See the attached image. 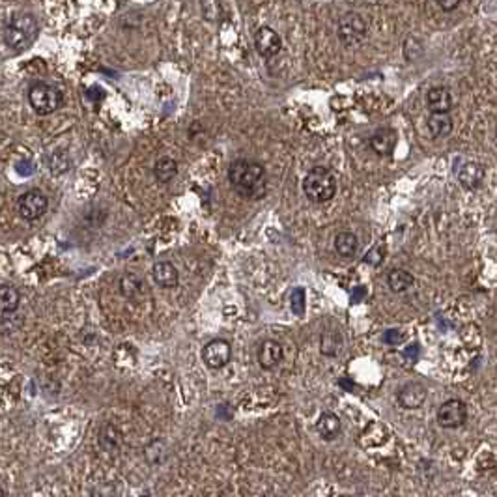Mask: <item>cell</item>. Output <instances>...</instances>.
Here are the masks:
<instances>
[{
    "instance_id": "29",
    "label": "cell",
    "mask_w": 497,
    "mask_h": 497,
    "mask_svg": "<svg viewBox=\"0 0 497 497\" xmlns=\"http://www.w3.org/2000/svg\"><path fill=\"white\" fill-rule=\"evenodd\" d=\"M385 260V249L383 247H372L370 251L365 254V262L370 266H380Z\"/></svg>"
},
{
    "instance_id": "33",
    "label": "cell",
    "mask_w": 497,
    "mask_h": 497,
    "mask_svg": "<svg viewBox=\"0 0 497 497\" xmlns=\"http://www.w3.org/2000/svg\"><path fill=\"white\" fill-rule=\"evenodd\" d=\"M496 133H497V130H496Z\"/></svg>"
},
{
    "instance_id": "7",
    "label": "cell",
    "mask_w": 497,
    "mask_h": 497,
    "mask_svg": "<svg viewBox=\"0 0 497 497\" xmlns=\"http://www.w3.org/2000/svg\"><path fill=\"white\" fill-rule=\"evenodd\" d=\"M468 421V406L458 398L443 402L437 409V424L441 428H460Z\"/></svg>"
},
{
    "instance_id": "1",
    "label": "cell",
    "mask_w": 497,
    "mask_h": 497,
    "mask_svg": "<svg viewBox=\"0 0 497 497\" xmlns=\"http://www.w3.org/2000/svg\"><path fill=\"white\" fill-rule=\"evenodd\" d=\"M228 182L234 191L247 200H260L267 195L266 169L251 159H236L228 167Z\"/></svg>"
},
{
    "instance_id": "24",
    "label": "cell",
    "mask_w": 497,
    "mask_h": 497,
    "mask_svg": "<svg viewBox=\"0 0 497 497\" xmlns=\"http://www.w3.org/2000/svg\"><path fill=\"white\" fill-rule=\"evenodd\" d=\"M144 457H146V462L151 463V465H159L167 460V447L161 439H156L151 441L146 449H144Z\"/></svg>"
},
{
    "instance_id": "2",
    "label": "cell",
    "mask_w": 497,
    "mask_h": 497,
    "mask_svg": "<svg viewBox=\"0 0 497 497\" xmlns=\"http://www.w3.org/2000/svg\"><path fill=\"white\" fill-rule=\"evenodd\" d=\"M38 30H40V25L34 15L28 12L14 14L4 27V43L15 53H21L34 43L38 38Z\"/></svg>"
},
{
    "instance_id": "28",
    "label": "cell",
    "mask_w": 497,
    "mask_h": 497,
    "mask_svg": "<svg viewBox=\"0 0 497 497\" xmlns=\"http://www.w3.org/2000/svg\"><path fill=\"white\" fill-rule=\"evenodd\" d=\"M202 12L208 21H217L223 15V6L219 2H204L202 4Z\"/></svg>"
},
{
    "instance_id": "3",
    "label": "cell",
    "mask_w": 497,
    "mask_h": 497,
    "mask_svg": "<svg viewBox=\"0 0 497 497\" xmlns=\"http://www.w3.org/2000/svg\"><path fill=\"white\" fill-rule=\"evenodd\" d=\"M303 193L311 202L324 204L337 195V180L326 167H314L303 178Z\"/></svg>"
},
{
    "instance_id": "5",
    "label": "cell",
    "mask_w": 497,
    "mask_h": 497,
    "mask_svg": "<svg viewBox=\"0 0 497 497\" xmlns=\"http://www.w3.org/2000/svg\"><path fill=\"white\" fill-rule=\"evenodd\" d=\"M367 23L363 19L361 15L355 14V12H348L339 19V25H337V36L341 43H344L346 47H352V45H357L365 40L367 36Z\"/></svg>"
},
{
    "instance_id": "17",
    "label": "cell",
    "mask_w": 497,
    "mask_h": 497,
    "mask_svg": "<svg viewBox=\"0 0 497 497\" xmlns=\"http://www.w3.org/2000/svg\"><path fill=\"white\" fill-rule=\"evenodd\" d=\"M341 428H342V422L339 419V415H335L333 411H324L320 417H318V421H316V432H318V436L322 439H326V441H331L335 437L341 434Z\"/></svg>"
},
{
    "instance_id": "22",
    "label": "cell",
    "mask_w": 497,
    "mask_h": 497,
    "mask_svg": "<svg viewBox=\"0 0 497 497\" xmlns=\"http://www.w3.org/2000/svg\"><path fill=\"white\" fill-rule=\"evenodd\" d=\"M426 125H428L430 135L436 136V138L449 136L452 133V128H454L452 118L449 114H430Z\"/></svg>"
},
{
    "instance_id": "10",
    "label": "cell",
    "mask_w": 497,
    "mask_h": 497,
    "mask_svg": "<svg viewBox=\"0 0 497 497\" xmlns=\"http://www.w3.org/2000/svg\"><path fill=\"white\" fill-rule=\"evenodd\" d=\"M426 387L419 382H409L402 385L396 393V400L404 409H419L426 400Z\"/></svg>"
},
{
    "instance_id": "15",
    "label": "cell",
    "mask_w": 497,
    "mask_h": 497,
    "mask_svg": "<svg viewBox=\"0 0 497 497\" xmlns=\"http://www.w3.org/2000/svg\"><path fill=\"white\" fill-rule=\"evenodd\" d=\"M151 277L156 280V284H159L161 288H174L180 282V275H178V269L174 267L172 262L169 260H161L157 262L154 269H151Z\"/></svg>"
},
{
    "instance_id": "14",
    "label": "cell",
    "mask_w": 497,
    "mask_h": 497,
    "mask_svg": "<svg viewBox=\"0 0 497 497\" xmlns=\"http://www.w3.org/2000/svg\"><path fill=\"white\" fill-rule=\"evenodd\" d=\"M426 105L432 114H449L452 109V94L445 86H434L426 94Z\"/></svg>"
},
{
    "instance_id": "23",
    "label": "cell",
    "mask_w": 497,
    "mask_h": 497,
    "mask_svg": "<svg viewBox=\"0 0 497 497\" xmlns=\"http://www.w3.org/2000/svg\"><path fill=\"white\" fill-rule=\"evenodd\" d=\"M19 301L21 295L14 287L4 284V287L0 288V308H2V316L15 313L17 306H19Z\"/></svg>"
},
{
    "instance_id": "18",
    "label": "cell",
    "mask_w": 497,
    "mask_h": 497,
    "mask_svg": "<svg viewBox=\"0 0 497 497\" xmlns=\"http://www.w3.org/2000/svg\"><path fill=\"white\" fill-rule=\"evenodd\" d=\"M335 249L344 258H352V256H355L357 249H359V238L350 230L339 232L335 236Z\"/></svg>"
},
{
    "instance_id": "31",
    "label": "cell",
    "mask_w": 497,
    "mask_h": 497,
    "mask_svg": "<svg viewBox=\"0 0 497 497\" xmlns=\"http://www.w3.org/2000/svg\"><path fill=\"white\" fill-rule=\"evenodd\" d=\"M383 339H385V342L391 344V346H398V344H402V341H404V333H400L398 329H389L387 333L383 335Z\"/></svg>"
},
{
    "instance_id": "19",
    "label": "cell",
    "mask_w": 497,
    "mask_h": 497,
    "mask_svg": "<svg viewBox=\"0 0 497 497\" xmlns=\"http://www.w3.org/2000/svg\"><path fill=\"white\" fill-rule=\"evenodd\" d=\"M99 445L103 450L107 452H118V449L122 447V432L116 428L114 424H105L99 430Z\"/></svg>"
},
{
    "instance_id": "16",
    "label": "cell",
    "mask_w": 497,
    "mask_h": 497,
    "mask_svg": "<svg viewBox=\"0 0 497 497\" xmlns=\"http://www.w3.org/2000/svg\"><path fill=\"white\" fill-rule=\"evenodd\" d=\"M120 284V293H122L125 300L135 301L141 300L144 293H146V282H144L143 277L138 275H133V273H125L120 277L118 280Z\"/></svg>"
},
{
    "instance_id": "32",
    "label": "cell",
    "mask_w": 497,
    "mask_h": 497,
    "mask_svg": "<svg viewBox=\"0 0 497 497\" xmlns=\"http://www.w3.org/2000/svg\"><path fill=\"white\" fill-rule=\"evenodd\" d=\"M437 6L441 8L443 12H447V14H449V12H452V10H457V8L460 6V0H439V2H437Z\"/></svg>"
},
{
    "instance_id": "9",
    "label": "cell",
    "mask_w": 497,
    "mask_h": 497,
    "mask_svg": "<svg viewBox=\"0 0 497 497\" xmlns=\"http://www.w3.org/2000/svg\"><path fill=\"white\" fill-rule=\"evenodd\" d=\"M254 47L258 51L260 55L264 58H273L275 55H279L280 49H282V40L280 36L269 27H260L254 32Z\"/></svg>"
},
{
    "instance_id": "26",
    "label": "cell",
    "mask_w": 497,
    "mask_h": 497,
    "mask_svg": "<svg viewBox=\"0 0 497 497\" xmlns=\"http://www.w3.org/2000/svg\"><path fill=\"white\" fill-rule=\"evenodd\" d=\"M116 486L112 483H97L92 486L90 490V497H116Z\"/></svg>"
},
{
    "instance_id": "6",
    "label": "cell",
    "mask_w": 497,
    "mask_h": 497,
    "mask_svg": "<svg viewBox=\"0 0 497 497\" xmlns=\"http://www.w3.org/2000/svg\"><path fill=\"white\" fill-rule=\"evenodd\" d=\"M47 208L49 200L41 189H28L17 198V211H19L21 217L27 219V221H36V219L43 217Z\"/></svg>"
},
{
    "instance_id": "25",
    "label": "cell",
    "mask_w": 497,
    "mask_h": 497,
    "mask_svg": "<svg viewBox=\"0 0 497 497\" xmlns=\"http://www.w3.org/2000/svg\"><path fill=\"white\" fill-rule=\"evenodd\" d=\"M339 344H341V337L333 331H326L322 335L320 341V350L324 355H335L337 350H339Z\"/></svg>"
},
{
    "instance_id": "8",
    "label": "cell",
    "mask_w": 497,
    "mask_h": 497,
    "mask_svg": "<svg viewBox=\"0 0 497 497\" xmlns=\"http://www.w3.org/2000/svg\"><path fill=\"white\" fill-rule=\"evenodd\" d=\"M232 357V346L230 342L225 339H215V341L208 342L202 348V361L208 368L219 370L228 365Z\"/></svg>"
},
{
    "instance_id": "21",
    "label": "cell",
    "mask_w": 497,
    "mask_h": 497,
    "mask_svg": "<svg viewBox=\"0 0 497 497\" xmlns=\"http://www.w3.org/2000/svg\"><path fill=\"white\" fill-rule=\"evenodd\" d=\"M413 282H415L413 275L409 271H406V269H400V267H396L393 271H389L387 275L389 288H391V292L395 293H404L406 290H409V288L413 287Z\"/></svg>"
},
{
    "instance_id": "20",
    "label": "cell",
    "mask_w": 497,
    "mask_h": 497,
    "mask_svg": "<svg viewBox=\"0 0 497 497\" xmlns=\"http://www.w3.org/2000/svg\"><path fill=\"white\" fill-rule=\"evenodd\" d=\"M178 174V161L174 157L165 156L161 159H157L156 167H154V176L159 184H169L171 180H174Z\"/></svg>"
},
{
    "instance_id": "12",
    "label": "cell",
    "mask_w": 497,
    "mask_h": 497,
    "mask_svg": "<svg viewBox=\"0 0 497 497\" xmlns=\"http://www.w3.org/2000/svg\"><path fill=\"white\" fill-rule=\"evenodd\" d=\"M484 176H486V171L483 165L477 161H468L462 165V169L458 172V182L468 191H478L484 184Z\"/></svg>"
},
{
    "instance_id": "30",
    "label": "cell",
    "mask_w": 497,
    "mask_h": 497,
    "mask_svg": "<svg viewBox=\"0 0 497 497\" xmlns=\"http://www.w3.org/2000/svg\"><path fill=\"white\" fill-rule=\"evenodd\" d=\"M292 311L298 316L305 313V292L301 288H295L292 293Z\"/></svg>"
},
{
    "instance_id": "4",
    "label": "cell",
    "mask_w": 497,
    "mask_h": 497,
    "mask_svg": "<svg viewBox=\"0 0 497 497\" xmlns=\"http://www.w3.org/2000/svg\"><path fill=\"white\" fill-rule=\"evenodd\" d=\"M28 103L40 116L53 114L60 109L62 94L60 90L49 82H34L28 90Z\"/></svg>"
},
{
    "instance_id": "27",
    "label": "cell",
    "mask_w": 497,
    "mask_h": 497,
    "mask_svg": "<svg viewBox=\"0 0 497 497\" xmlns=\"http://www.w3.org/2000/svg\"><path fill=\"white\" fill-rule=\"evenodd\" d=\"M422 53V47H421V41L415 40V38H408L406 40V45H404V55L408 58L409 62H415Z\"/></svg>"
},
{
    "instance_id": "13",
    "label": "cell",
    "mask_w": 497,
    "mask_h": 497,
    "mask_svg": "<svg viewBox=\"0 0 497 497\" xmlns=\"http://www.w3.org/2000/svg\"><path fill=\"white\" fill-rule=\"evenodd\" d=\"M282 355H284V350L280 346V342L271 341V339L262 342L258 350H256V359H258V365L264 370H273L282 361Z\"/></svg>"
},
{
    "instance_id": "11",
    "label": "cell",
    "mask_w": 497,
    "mask_h": 497,
    "mask_svg": "<svg viewBox=\"0 0 497 497\" xmlns=\"http://www.w3.org/2000/svg\"><path fill=\"white\" fill-rule=\"evenodd\" d=\"M396 143H398V135L393 128H380L370 135V150L380 157L391 156L395 151Z\"/></svg>"
}]
</instances>
